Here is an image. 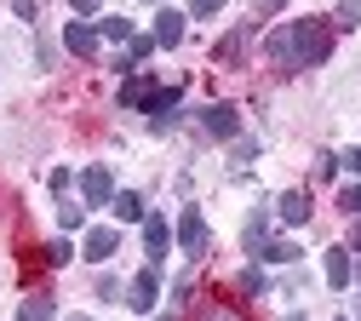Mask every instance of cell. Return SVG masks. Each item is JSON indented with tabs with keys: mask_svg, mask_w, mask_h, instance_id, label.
<instances>
[{
	"mask_svg": "<svg viewBox=\"0 0 361 321\" xmlns=\"http://www.w3.org/2000/svg\"><path fill=\"white\" fill-rule=\"evenodd\" d=\"M264 52H269L276 69H315V63H327V52H333V29H327V18L281 23L276 35L264 40Z\"/></svg>",
	"mask_w": 361,
	"mask_h": 321,
	"instance_id": "cell-1",
	"label": "cell"
},
{
	"mask_svg": "<svg viewBox=\"0 0 361 321\" xmlns=\"http://www.w3.org/2000/svg\"><path fill=\"white\" fill-rule=\"evenodd\" d=\"M80 195H86V207H109V201H115L109 166H86V172H80Z\"/></svg>",
	"mask_w": 361,
	"mask_h": 321,
	"instance_id": "cell-2",
	"label": "cell"
},
{
	"mask_svg": "<svg viewBox=\"0 0 361 321\" xmlns=\"http://www.w3.org/2000/svg\"><path fill=\"white\" fill-rule=\"evenodd\" d=\"M80 253L92 258V264H109V258L121 253V236H115L109 224H98V229H86V247H80Z\"/></svg>",
	"mask_w": 361,
	"mask_h": 321,
	"instance_id": "cell-3",
	"label": "cell"
},
{
	"mask_svg": "<svg viewBox=\"0 0 361 321\" xmlns=\"http://www.w3.org/2000/svg\"><path fill=\"white\" fill-rule=\"evenodd\" d=\"M201 126H207L212 138H235V132H241V115H235L230 104H207V109H201Z\"/></svg>",
	"mask_w": 361,
	"mask_h": 321,
	"instance_id": "cell-4",
	"label": "cell"
},
{
	"mask_svg": "<svg viewBox=\"0 0 361 321\" xmlns=\"http://www.w3.org/2000/svg\"><path fill=\"white\" fill-rule=\"evenodd\" d=\"M98 40H104V35H98L92 23H63V46H69L75 58H98Z\"/></svg>",
	"mask_w": 361,
	"mask_h": 321,
	"instance_id": "cell-5",
	"label": "cell"
},
{
	"mask_svg": "<svg viewBox=\"0 0 361 321\" xmlns=\"http://www.w3.org/2000/svg\"><path fill=\"white\" fill-rule=\"evenodd\" d=\"M178 247H184V253H207V218L195 207L178 218Z\"/></svg>",
	"mask_w": 361,
	"mask_h": 321,
	"instance_id": "cell-6",
	"label": "cell"
},
{
	"mask_svg": "<svg viewBox=\"0 0 361 321\" xmlns=\"http://www.w3.org/2000/svg\"><path fill=\"white\" fill-rule=\"evenodd\" d=\"M144 247H149V264L166 258V247H172V224H166V218H155V212L144 218Z\"/></svg>",
	"mask_w": 361,
	"mask_h": 321,
	"instance_id": "cell-7",
	"label": "cell"
},
{
	"mask_svg": "<svg viewBox=\"0 0 361 321\" xmlns=\"http://www.w3.org/2000/svg\"><path fill=\"white\" fill-rule=\"evenodd\" d=\"M155 298H161V275H155V264H149V269L138 275V281H132V298H126V304L149 315V310H155Z\"/></svg>",
	"mask_w": 361,
	"mask_h": 321,
	"instance_id": "cell-8",
	"label": "cell"
},
{
	"mask_svg": "<svg viewBox=\"0 0 361 321\" xmlns=\"http://www.w3.org/2000/svg\"><path fill=\"white\" fill-rule=\"evenodd\" d=\"M144 109H149V126H155V132H166V126H172V109H178V86H161Z\"/></svg>",
	"mask_w": 361,
	"mask_h": 321,
	"instance_id": "cell-9",
	"label": "cell"
},
{
	"mask_svg": "<svg viewBox=\"0 0 361 321\" xmlns=\"http://www.w3.org/2000/svg\"><path fill=\"white\" fill-rule=\"evenodd\" d=\"M184 23H190L184 12H161L155 18V46H178V40H184Z\"/></svg>",
	"mask_w": 361,
	"mask_h": 321,
	"instance_id": "cell-10",
	"label": "cell"
},
{
	"mask_svg": "<svg viewBox=\"0 0 361 321\" xmlns=\"http://www.w3.org/2000/svg\"><path fill=\"white\" fill-rule=\"evenodd\" d=\"M109 207H115V218H121V224H144V218H149L144 195H132V190H121V195H115Z\"/></svg>",
	"mask_w": 361,
	"mask_h": 321,
	"instance_id": "cell-11",
	"label": "cell"
},
{
	"mask_svg": "<svg viewBox=\"0 0 361 321\" xmlns=\"http://www.w3.org/2000/svg\"><path fill=\"white\" fill-rule=\"evenodd\" d=\"M327 281H333V287H350V281H355V258H350L344 247L327 253Z\"/></svg>",
	"mask_w": 361,
	"mask_h": 321,
	"instance_id": "cell-12",
	"label": "cell"
},
{
	"mask_svg": "<svg viewBox=\"0 0 361 321\" xmlns=\"http://www.w3.org/2000/svg\"><path fill=\"white\" fill-rule=\"evenodd\" d=\"M155 92H161L155 80H144V75H132V80L121 86V104H126V109H144V104L155 98Z\"/></svg>",
	"mask_w": 361,
	"mask_h": 321,
	"instance_id": "cell-13",
	"label": "cell"
},
{
	"mask_svg": "<svg viewBox=\"0 0 361 321\" xmlns=\"http://www.w3.org/2000/svg\"><path fill=\"white\" fill-rule=\"evenodd\" d=\"M276 212H281L287 224H310V212H315V207H310V195H304V190H293V195H281V201H276Z\"/></svg>",
	"mask_w": 361,
	"mask_h": 321,
	"instance_id": "cell-14",
	"label": "cell"
},
{
	"mask_svg": "<svg viewBox=\"0 0 361 321\" xmlns=\"http://www.w3.org/2000/svg\"><path fill=\"white\" fill-rule=\"evenodd\" d=\"M264 229H269V212H252L247 218V229H241V241H247V253L258 258V247H264Z\"/></svg>",
	"mask_w": 361,
	"mask_h": 321,
	"instance_id": "cell-15",
	"label": "cell"
},
{
	"mask_svg": "<svg viewBox=\"0 0 361 321\" xmlns=\"http://www.w3.org/2000/svg\"><path fill=\"white\" fill-rule=\"evenodd\" d=\"M258 258H264V264H293V258H298V247H293V241H264V247H258Z\"/></svg>",
	"mask_w": 361,
	"mask_h": 321,
	"instance_id": "cell-16",
	"label": "cell"
},
{
	"mask_svg": "<svg viewBox=\"0 0 361 321\" xmlns=\"http://www.w3.org/2000/svg\"><path fill=\"white\" fill-rule=\"evenodd\" d=\"M18 321H52V298H40V293L23 298V304H18Z\"/></svg>",
	"mask_w": 361,
	"mask_h": 321,
	"instance_id": "cell-17",
	"label": "cell"
},
{
	"mask_svg": "<svg viewBox=\"0 0 361 321\" xmlns=\"http://www.w3.org/2000/svg\"><path fill=\"white\" fill-rule=\"evenodd\" d=\"M149 52H155V35H132V40H126V58H132V63H144Z\"/></svg>",
	"mask_w": 361,
	"mask_h": 321,
	"instance_id": "cell-18",
	"label": "cell"
},
{
	"mask_svg": "<svg viewBox=\"0 0 361 321\" xmlns=\"http://www.w3.org/2000/svg\"><path fill=\"white\" fill-rule=\"evenodd\" d=\"M98 35H104V40H132V23H126V18H104Z\"/></svg>",
	"mask_w": 361,
	"mask_h": 321,
	"instance_id": "cell-19",
	"label": "cell"
},
{
	"mask_svg": "<svg viewBox=\"0 0 361 321\" xmlns=\"http://www.w3.org/2000/svg\"><path fill=\"white\" fill-rule=\"evenodd\" d=\"M58 224H63V229H80V224H86V207H75V201H58Z\"/></svg>",
	"mask_w": 361,
	"mask_h": 321,
	"instance_id": "cell-20",
	"label": "cell"
},
{
	"mask_svg": "<svg viewBox=\"0 0 361 321\" xmlns=\"http://www.w3.org/2000/svg\"><path fill=\"white\" fill-rule=\"evenodd\" d=\"M40 253H47V264H69V258H75L69 241H52V247H40Z\"/></svg>",
	"mask_w": 361,
	"mask_h": 321,
	"instance_id": "cell-21",
	"label": "cell"
},
{
	"mask_svg": "<svg viewBox=\"0 0 361 321\" xmlns=\"http://www.w3.org/2000/svg\"><path fill=\"white\" fill-rule=\"evenodd\" d=\"M241 293H264V269H258V264L241 269Z\"/></svg>",
	"mask_w": 361,
	"mask_h": 321,
	"instance_id": "cell-22",
	"label": "cell"
},
{
	"mask_svg": "<svg viewBox=\"0 0 361 321\" xmlns=\"http://www.w3.org/2000/svg\"><path fill=\"white\" fill-rule=\"evenodd\" d=\"M338 23H344V29L361 23V0H344V6H338Z\"/></svg>",
	"mask_w": 361,
	"mask_h": 321,
	"instance_id": "cell-23",
	"label": "cell"
},
{
	"mask_svg": "<svg viewBox=\"0 0 361 321\" xmlns=\"http://www.w3.org/2000/svg\"><path fill=\"white\" fill-rule=\"evenodd\" d=\"M338 207H344V212H355V218H361V183H350V190H344V195H338Z\"/></svg>",
	"mask_w": 361,
	"mask_h": 321,
	"instance_id": "cell-24",
	"label": "cell"
},
{
	"mask_svg": "<svg viewBox=\"0 0 361 321\" xmlns=\"http://www.w3.org/2000/svg\"><path fill=\"white\" fill-rule=\"evenodd\" d=\"M218 6H224V0H190V18H212Z\"/></svg>",
	"mask_w": 361,
	"mask_h": 321,
	"instance_id": "cell-25",
	"label": "cell"
},
{
	"mask_svg": "<svg viewBox=\"0 0 361 321\" xmlns=\"http://www.w3.org/2000/svg\"><path fill=\"white\" fill-rule=\"evenodd\" d=\"M207 321H241V315H235L230 304H212V310H207Z\"/></svg>",
	"mask_w": 361,
	"mask_h": 321,
	"instance_id": "cell-26",
	"label": "cell"
},
{
	"mask_svg": "<svg viewBox=\"0 0 361 321\" xmlns=\"http://www.w3.org/2000/svg\"><path fill=\"white\" fill-rule=\"evenodd\" d=\"M69 12H80V18H92V12H98V0H69Z\"/></svg>",
	"mask_w": 361,
	"mask_h": 321,
	"instance_id": "cell-27",
	"label": "cell"
},
{
	"mask_svg": "<svg viewBox=\"0 0 361 321\" xmlns=\"http://www.w3.org/2000/svg\"><path fill=\"white\" fill-rule=\"evenodd\" d=\"M338 161H344V166H350V172H355V178H361V150H344V155H338Z\"/></svg>",
	"mask_w": 361,
	"mask_h": 321,
	"instance_id": "cell-28",
	"label": "cell"
},
{
	"mask_svg": "<svg viewBox=\"0 0 361 321\" xmlns=\"http://www.w3.org/2000/svg\"><path fill=\"white\" fill-rule=\"evenodd\" d=\"M252 6H258V12H276V6H287V0H252Z\"/></svg>",
	"mask_w": 361,
	"mask_h": 321,
	"instance_id": "cell-29",
	"label": "cell"
},
{
	"mask_svg": "<svg viewBox=\"0 0 361 321\" xmlns=\"http://www.w3.org/2000/svg\"><path fill=\"white\" fill-rule=\"evenodd\" d=\"M355 281H361V258H355Z\"/></svg>",
	"mask_w": 361,
	"mask_h": 321,
	"instance_id": "cell-30",
	"label": "cell"
},
{
	"mask_svg": "<svg viewBox=\"0 0 361 321\" xmlns=\"http://www.w3.org/2000/svg\"><path fill=\"white\" fill-rule=\"evenodd\" d=\"M69 321H92V315H69Z\"/></svg>",
	"mask_w": 361,
	"mask_h": 321,
	"instance_id": "cell-31",
	"label": "cell"
},
{
	"mask_svg": "<svg viewBox=\"0 0 361 321\" xmlns=\"http://www.w3.org/2000/svg\"><path fill=\"white\" fill-rule=\"evenodd\" d=\"M355 321H361V304H355Z\"/></svg>",
	"mask_w": 361,
	"mask_h": 321,
	"instance_id": "cell-32",
	"label": "cell"
},
{
	"mask_svg": "<svg viewBox=\"0 0 361 321\" xmlns=\"http://www.w3.org/2000/svg\"><path fill=\"white\" fill-rule=\"evenodd\" d=\"M287 321H304V315H287Z\"/></svg>",
	"mask_w": 361,
	"mask_h": 321,
	"instance_id": "cell-33",
	"label": "cell"
}]
</instances>
